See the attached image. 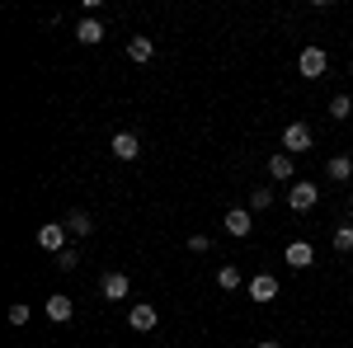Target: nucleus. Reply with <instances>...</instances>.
I'll use <instances>...</instances> for the list:
<instances>
[{
	"instance_id": "17",
	"label": "nucleus",
	"mask_w": 353,
	"mask_h": 348,
	"mask_svg": "<svg viewBox=\"0 0 353 348\" xmlns=\"http://www.w3.org/2000/svg\"><path fill=\"white\" fill-rule=\"evenodd\" d=\"M269 174H273V179H292V156H288V151H278V156L269 161Z\"/></svg>"
},
{
	"instance_id": "19",
	"label": "nucleus",
	"mask_w": 353,
	"mask_h": 348,
	"mask_svg": "<svg viewBox=\"0 0 353 348\" xmlns=\"http://www.w3.org/2000/svg\"><path fill=\"white\" fill-rule=\"evenodd\" d=\"M76 264H81V249H76V245H66V249L57 254V268H61V273H71Z\"/></svg>"
},
{
	"instance_id": "9",
	"label": "nucleus",
	"mask_w": 353,
	"mask_h": 348,
	"mask_svg": "<svg viewBox=\"0 0 353 348\" xmlns=\"http://www.w3.org/2000/svg\"><path fill=\"white\" fill-rule=\"evenodd\" d=\"M283 259H288L292 268H311V264H316V249H311L306 240H292L288 249H283Z\"/></svg>"
},
{
	"instance_id": "13",
	"label": "nucleus",
	"mask_w": 353,
	"mask_h": 348,
	"mask_svg": "<svg viewBox=\"0 0 353 348\" xmlns=\"http://www.w3.org/2000/svg\"><path fill=\"white\" fill-rule=\"evenodd\" d=\"M71 316H76V306H71V301H66V296L57 292V296H48V320H71Z\"/></svg>"
},
{
	"instance_id": "7",
	"label": "nucleus",
	"mask_w": 353,
	"mask_h": 348,
	"mask_svg": "<svg viewBox=\"0 0 353 348\" xmlns=\"http://www.w3.org/2000/svg\"><path fill=\"white\" fill-rule=\"evenodd\" d=\"M109 151L118 156V161H137V156H141V141H137V132H118Z\"/></svg>"
},
{
	"instance_id": "3",
	"label": "nucleus",
	"mask_w": 353,
	"mask_h": 348,
	"mask_svg": "<svg viewBox=\"0 0 353 348\" xmlns=\"http://www.w3.org/2000/svg\"><path fill=\"white\" fill-rule=\"evenodd\" d=\"M325 66H330L325 48H301V57H297V71L306 76V81H316V76H325Z\"/></svg>"
},
{
	"instance_id": "11",
	"label": "nucleus",
	"mask_w": 353,
	"mask_h": 348,
	"mask_svg": "<svg viewBox=\"0 0 353 348\" xmlns=\"http://www.w3.org/2000/svg\"><path fill=\"white\" fill-rule=\"evenodd\" d=\"M250 296H254V301H273V296H278V278H273V273H259V278L250 283Z\"/></svg>"
},
{
	"instance_id": "21",
	"label": "nucleus",
	"mask_w": 353,
	"mask_h": 348,
	"mask_svg": "<svg viewBox=\"0 0 353 348\" xmlns=\"http://www.w3.org/2000/svg\"><path fill=\"white\" fill-rule=\"evenodd\" d=\"M334 249H339V254L353 249V226H339V231H334Z\"/></svg>"
},
{
	"instance_id": "5",
	"label": "nucleus",
	"mask_w": 353,
	"mask_h": 348,
	"mask_svg": "<svg viewBox=\"0 0 353 348\" xmlns=\"http://www.w3.org/2000/svg\"><path fill=\"white\" fill-rule=\"evenodd\" d=\"M156 320H161V316H156V306H151V301H137L132 311H128V325H132L137 334H151Z\"/></svg>"
},
{
	"instance_id": "15",
	"label": "nucleus",
	"mask_w": 353,
	"mask_h": 348,
	"mask_svg": "<svg viewBox=\"0 0 353 348\" xmlns=\"http://www.w3.org/2000/svg\"><path fill=\"white\" fill-rule=\"evenodd\" d=\"M217 287H221V292H236V287H241V268H236V264H221L217 268Z\"/></svg>"
},
{
	"instance_id": "20",
	"label": "nucleus",
	"mask_w": 353,
	"mask_h": 348,
	"mask_svg": "<svg viewBox=\"0 0 353 348\" xmlns=\"http://www.w3.org/2000/svg\"><path fill=\"white\" fill-rule=\"evenodd\" d=\"M349 113H353L349 94H334V99H330V118H349Z\"/></svg>"
},
{
	"instance_id": "10",
	"label": "nucleus",
	"mask_w": 353,
	"mask_h": 348,
	"mask_svg": "<svg viewBox=\"0 0 353 348\" xmlns=\"http://www.w3.org/2000/svg\"><path fill=\"white\" fill-rule=\"evenodd\" d=\"M76 43H85V48H94V43H104V24L90 14V19H81L76 24Z\"/></svg>"
},
{
	"instance_id": "18",
	"label": "nucleus",
	"mask_w": 353,
	"mask_h": 348,
	"mask_svg": "<svg viewBox=\"0 0 353 348\" xmlns=\"http://www.w3.org/2000/svg\"><path fill=\"white\" fill-rule=\"evenodd\" d=\"M273 203V188H250V212H264Z\"/></svg>"
},
{
	"instance_id": "24",
	"label": "nucleus",
	"mask_w": 353,
	"mask_h": 348,
	"mask_svg": "<svg viewBox=\"0 0 353 348\" xmlns=\"http://www.w3.org/2000/svg\"><path fill=\"white\" fill-rule=\"evenodd\" d=\"M254 348H283V344H278V339H264V344H254Z\"/></svg>"
},
{
	"instance_id": "6",
	"label": "nucleus",
	"mask_w": 353,
	"mask_h": 348,
	"mask_svg": "<svg viewBox=\"0 0 353 348\" xmlns=\"http://www.w3.org/2000/svg\"><path fill=\"white\" fill-rule=\"evenodd\" d=\"M38 245L52 249V254H61V249H66V221H48V226H38Z\"/></svg>"
},
{
	"instance_id": "4",
	"label": "nucleus",
	"mask_w": 353,
	"mask_h": 348,
	"mask_svg": "<svg viewBox=\"0 0 353 348\" xmlns=\"http://www.w3.org/2000/svg\"><path fill=\"white\" fill-rule=\"evenodd\" d=\"M221 226H226V236H236V240H245V236L254 231V212H250V207H231Z\"/></svg>"
},
{
	"instance_id": "1",
	"label": "nucleus",
	"mask_w": 353,
	"mask_h": 348,
	"mask_svg": "<svg viewBox=\"0 0 353 348\" xmlns=\"http://www.w3.org/2000/svg\"><path fill=\"white\" fill-rule=\"evenodd\" d=\"M316 203H321V188L311 184V179H297V184L288 188V207L292 212H311Z\"/></svg>"
},
{
	"instance_id": "23",
	"label": "nucleus",
	"mask_w": 353,
	"mask_h": 348,
	"mask_svg": "<svg viewBox=\"0 0 353 348\" xmlns=\"http://www.w3.org/2000/svg\"><path fill=\"white\" fill-rule=\"evenodd\" d=\"M208 245H212L208 236H189V249H193V254H208Z\"/></svg>"
},
{
	"instance_id": "25",
	"label": "nucleus",
	"mask_w": 353,
	"mask_h": 348,
	"mask_svg": "<svg viewBox=\"0 0 353 348\" xmlns=\"http://www.w3.org/2000/svg\"><path fill=\"white\" fill-rule=\"evenodd\" d=\"M349 207H353V193H349Z\"/></svg>"
},
{
	"instance_id": "2",
	"label": "nucleus",
	"mask_w": 353,
	"mask_h": 348,
	"mask_svg": "<svg viewBox=\"0 0 353 348\" xmlns=\"http://www.w3.org/2000/svg\"><path fill=\"white\" fill-rule=\"evenodd\" d=\"M311 141H316V136H311V127H306V123H288V127H283V151H288V156L311 151Z\"/></svg>"
},
{
	"instance_id": "12",
	"label": "nucleus",
	"mask_w": 353,
	"mask_h": 348,
	"mask_svg": "<svg viewBox=\"0 0 353 348\" xmlns=\"http://www.w3.org/2000/svg\"><path fill=\"white\" fill-rule=\"evenodd\" d=\"M128 57H132V61H141V66H146V61H151V57H156V43H151V38H141V33H137V38H128Z\"/></svg>"
},
{
	"instance_id": "16",
	"label": "nucleus",
	"mask_w": 353,
	"mask_h": 348,
	"mask_svg": "<svg viewBox=\"0 0 353 348\" xmlns=\"http://www.w3.org/2000/svg\"><path fill=\"white\" fill-rule=\"evenodd\" d=\"M66 231H71V236H90V231H94V221H90V212H81V207H76V212L66 216Z\"/></svg>"
},
{
	"instance_id": "22",
	"label": "nucleus",
	"mask_w": 353,
	"mask_h": 348,
	"mask_svg": "<svg viewBox=\"0 0 353 348\" xmlns=\"http://www.w3.org/2000/svg\"><path fill=\"white\" fill-rule=\"evenodd\" d=\"M10 325H28V301H14L10 306Z\"/></svg>"
},
{
	"instance_id": "14",
	"label": "nucleus",
	"mask_w": 353,
	"mask_h": 348,
	"mask_svg": "<svg viewBox=\"0 0 353 348\" xmlns=\"http://www.w3.org/2000/svg\"><path fill=\"white\" fill-rule=\"evenodd\" d=\"M325 174L334 179V184H344V179H353V161H349V156H330Z\"/></svg>"
},
{
	"instance_id": "8",
	"label": "nucleus",
	"mask_w": 353,
	"mask_h": 348,
	"mask_svg": "<svg viewBox=\"0 0 353 348\" xmlns=\"http://www.w3.org/2000/svg\"><path fill=\"white\" fill-rule=\"evenodd\" d=\"M128 287H132V283H128V273H104V278H99V292L109 296V301H123Z\"/></svg>"
}]
</instances>
